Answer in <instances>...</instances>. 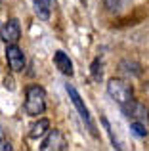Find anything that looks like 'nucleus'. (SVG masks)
<instances>
[{"label": "nucleus", "mask_w": 149, "mask_h": 151, "mask_svg": "<svg viewBox=\"0 0 149 151\" xmlns=\"http://www.w3.org/2000/svg\"><path fill=\"white\" fill-rule=\"evenodd\" d=\"M46 109V92L42 86L31 84L25 92V113L31 117H38Z\"/></svg>", "instance_id": "1"}, {"label": "nucleus", "mask_w": 149, "mask_h": 151, "mask_svg": "<svg viewBox=\"0 0 149 151\" xmlns=\"http://www.w3.org/2000/svg\"><path fill=\"white\" fill-rule=\"evenodd\" d=\"M107 94L119 105H124L130 100H134V88H132V84L128 81H122V78H111L107 82Z\"/></svg>", "instance_id": "2"}, {"label": "nucleus", "mask_w": 149, "mask_h": 151, "mask_svg": "<svg viewBox=\"0 0 149 151\" xmlns=\"http://www.w3.org/2000/svg\"><path fill=\"white\" fill-rule=\"evenodd\" d=\"M65 90H67V94H69V100H71V101H73V105L77 107V111H78V115H80L82 122H86V126L90 128V132L96 136V126H94L92 117H90V111H88V107L84 105V101H82L80 94L77 92V88H74L73 84H65Z\"/></svg>", "instance_id": "3"}, {"label": "nucleus", "mask_w": 149, "mask_h": 151, "mask_svg": "<svg viewBox=\"0 0 149 151\" xmlns=\"http://www.w3.org/2000/svg\"><path fill=\"white\" fill-rule=\"evenodd\" d=\"M120 109H122V113L130 121H142V122L149 121V111L145 109V105H142V103L136 101V100H130L128 103L120 105Z\"/></svg>", "instance_id": "4"}, {"label": "nucleus", "mask_w": 149, "mask_h": 151, "mask_svg": "<svg viewBox=\"0 0 149 151\" xmlns=\"http://www.w3.org/2000/svg\"><path fill=\"white\" fill-rule=\"evenodd\" d=\"M0 38H2L6 44H15V42L21 38V27H19L17 19H8L6 23L0 29Z\"/></svg>", "instance_id": "5"}, {"label": "nucleus", "mask_w": 149, "mask_h": 151, "mask_svg": "<svg viewBox=\"0 0 149 151\" xmlns=\"http://www.w3.org/2000/svg\"><path fill=\"white\" fill-rule=\"evenodd\" d=\"M6 61L11 71H23L25 69V55L17 48V44H8L6 46Z\"/></svg>", "instance_id": "6"}, {"label": "nucleus", "mask_w": 149, "mask_h": 151, "mask_svg": "<svg viewBox=\"0 0 149 151\" xmlns=\"http://www.w3.org/2000/svg\"><path fill=\"white\" fill-rule=\"evenodd\" d=\"M42 151H52V149H67V140L63 138V134L59 130H50V134L46 136V140L40 145Z\"/></svg>", "instance_id": "7"}, {"label": "nucleus", "mask_w": 149, "mask_h": 151, "mask_svg": "<svg viewBox=\"0 0 149 151\" xmlns=\"http://www.w3.org/2000/svg\"><path fill=\"white\" fill-rule=\"evenodd\" d=\"M54 65L59 69V73H63L65 77H73V61L69 59V55L65 54V52L57 50L56 54H54Z\"/></svg>", "instance_id": "8"}, {"label": "nucleus", "mask_w": 149, "mask_h": 151, "mask_svg": "<svg viewBox=\"0 0 149 151\" xmlns=\"http://www.w3.org/2000/svg\"><path fill=\"white\" fill-rule=\"evenodd\" d=\"M48 128H50V121L48 119H38V122H34V124L31 126L29 136L33 138V140H38V138H42L46 132H48Z\"/></svg>", "instance_id": "9"}, {"label": "nucleus", "mask_w": 149, "mask_h": 151, "mask_svg": "<svg viewBox=\"0 0 149 151\" xmlns=\"http://www.w3.org/2000/svg\"><path fill=\"white\" fill-rule=\"evenodd\" d=\"M119 71L122 75H126V77H138V75L142 73L140 65L134 63V61H120L119 63Z\"/></svg>", "instance_id": "10"}, {"label": "nucleus", "mask_w": 149, "mask_h": 151, "mask_svg": "<svg viewBox=\"0 0 149 151\" xmlns=\"http://www.w3.org/2000/svg\"><path fill=\"white\" fill-rule=\"evenodd\" d=\"M33 4H34V12L40 19L50 17V0H33Z\"/></svg>", "instance_id": "11"}, {"label": "nucleus", "mask_w": 149, "mask_h": 151, "mask_svg": "<svg viewBox=\"0 0 149 151\" xmlns=\"http://www.w3.org/2000/svg\"><path fill=\"white\" fill-rule=\"evenodd\" d=\"M105 8H107V12H111V14H119V12H122L124 8H126L128 0H103Z\"/></svg>", "instance_id": "12"}, {"label": "nucleus", "mask_w": 149, "mask_h": 151, "mask_svg": "<svg viewBox=\"0 0 149 151\" xmlns=\"http://www.w3.org/2000/svg\"><path fill=\"white\" fill-rule=\"evenodd\" d=\"M90 73H92V78L96 82H100L101 78H103V63H101L100 58H96L92 61V65H90Z\"/></svg>", "instance_id": "13"}, {"label": "nucleus", "mask_w": 149, "mask_h": 151, "mask_svg": "<svg viewBox=\"0 0 149 151\" xmlns=\"http://www.w3.org/2000/svg\"><path fill=\"white\" fill-rule=\"evenodd\" d=\"M130 130H132V132H134L138 138H145V136H147L145 122H142V121H130Z\"/></svg>", "instance_id": "14"}, {"label": "nucleus", "mask_w": 149, "mask_h": 151, "mask_svg": "<svg viewBox=\"0 0 149 151\" xmlns=\"http://www.w3.org/2000/svg\"><path fill=\"white\" fill-rule=\"evenodd\" d=\"M101 124L105 126V130H107V136L111 138V144H113V147L115 149H120V144L117 142V138H115V134H113V130H111V124H109V121L105 117H101Z\"/></svg>", "instance_id": "15"}, {"label": "nucleus", "mask_w": 149, "mask_h": 151, "mask_svg": "<svg viewBox=\"0 0 149 151\" xmlns=\"http://www.w3.org/2000/svg\"><path fill=\"white\" fill-rule=\"evenodd\" d=\"M10 149H11V145H10V142L6 140L4 130H2V126H0V151H10Z\"/></svg>", "instance_id": "16"}, {"label": "nucleus", "mask_w": 149, "mask_h": 151, "mask_svg": "<svg viewBox=\"0 0 149 151\" xmlns=\"http://www.w3.org/2000/svg\"><path fill=\"white\" fill-rule=\"evenodd\" d=\"M4 86H6L8 90H14L15 88V86H14V81H11V78H8V77L4 78Z\"/></svg>", "instance_id": "17"}, {"label": "nucleus", "mask_w": 149, "mask_h": 151, "mask_svg": "<svg viewBox=\"0 0 149 151\" xmlns=\"http://www.w3.org/2000/svg\"><path fill=\"white\" fill-rule=\"evenodd\" d=\"M0 4H2V0H0Z\"/></svg>", "instance_id": "18"}]
</instances>
